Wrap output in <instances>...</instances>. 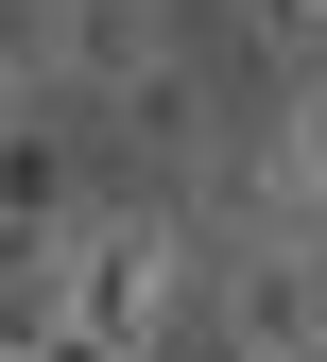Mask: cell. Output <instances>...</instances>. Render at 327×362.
I'll return each instance as SVG.
<instances>
[{"mask_svg":"<svg viewBox=\"0 0 327 362\" xmlns=\"http://www.w3.org/2000/svg\"><path fill=\"white\" fill-rule=\"evenodd\" d=\"M86 207H104L86 121H69V104H18V121H0V242H69Z\"/></svg>","mask_w":327,"mask_h":362,"instance_id":"6da1fadb","label":"cell"},{"mask_svg":"<svg viewBox=\"0 0 327 362\" xmlns=\"http://www.w3.org/2000/svg\"><path fill=\"white\" fill-rule=\"evenodd\" d=\"M258 224H327V69H293L275 86V121L242 139V173H224Z\"/></svg>","mask_w":327,"mask_h":362,"instance_id":"7a4b0ae2","label":"cell"},{"mask_svg":"<svg viewBox=\"0 0 327 362\" xmlns=\"http://www.w3.org/2000/svg\"><path fill=\"white\" fill-rule=\"evenodd\" d=\"M224 52H258V69H327V0H224Z\"/></svg>","mask_w":327,"mask_h":362,"instance_id":"3957f363","label":"cell"},{"mask_svg":"<svg viewBox=\"0 0 327 362\" xmlns=\"http://www.w3.org/2000/svg\"><path fill=\"white\" fill-rule=\"evenodd\" d=\"M18 362H138V345H104V328H86V310H69V328H35Z\"/></svg>","mask_w":327,"mask_h":362,"instance_id":"277c9868","label":"cell"},{"mask_svg":"<svg viewBox=\"0 0 327 362\" xmlns=\"http://www.w3.org/2000/svg\"><path fill=\"white\" fill-rule=\"evenodd\" d=\"M207 362H327V345H207Z\"/></svg>","mask_w":327,"mask_h":362,"instance_id":"5b68a950","label":"cell"},{"mask_svg":"<svg viewBox=\"0 0 327 362\" xmlns=\"http://www.w3.org/2000/svg\"><path fill=\"white\" fill-rule=\"evenodd\" d=\"M18 104H35V86H18V52H0V121H18Z\"/></svg>","mask_w":327,"mask_h":362,"instance_id":"8992f818","label":"cell"},{"mask_svg":"<svg viewBox=\"0 0 327 362\" xmlns=\"http://www.w3.org/2000/svg\"><path fill=\"white\" fill-rule=\"evenodd\" d=\"M310 242H327V224H310Z\"/></svg>","mask_w":327,"mask_h":362,"instance_id":"52a82bcc","label":"cell"}]
</instances>
